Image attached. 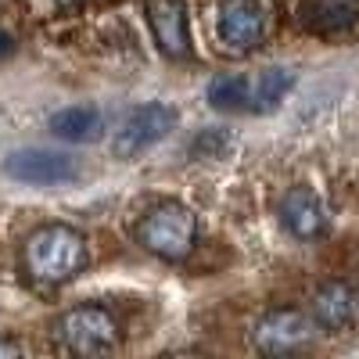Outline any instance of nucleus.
<instances>
[{"mask_svg":"<svg viewBox=\"0 0 359 359\" xmlns=\"http://www.w3.org/2000/svg\"><path fill=\"white\" fill-rule=\"evenodd\" d=\"M194 237H198V219L187 205H180V201H155L147 212L140 216L137 223V241L165 259V262H180V259H187L191 248H194Z\"/></svg>","mask_w":359,"mask_h":359,"instance_id":"nucleus-2","label":"nucleus"},{"mask_svg":"<svg viewBox=\"0 0 359 359\" xmlns=\"http://www.w3.org/2000/svg\"><path fill=\"white\" fill-rule=\"evenodd\" d=\"M147 25H151L155 43L165 57H172V62L191 57V25L184 0H147Z\"/></svg>","mask_w":359,"mask_h":359,"instance_id":"nucleus-9","label":"nucleus"},{"mask_svg":"<svg viewBox=\"0 0 359 359\" xmlns=\"http://www.w3.org/2000/svg\"><path fill=\"white\" fill-rule=\"evenodd\" d=\"M8 172L15 180H25V184H65V180H76L79 169L69 155H57V151H15L8 158Z\"/></svg>","mask_w":359,"mask_h":359,"instance_id":"nucleus-11","label":"nucleus"},{"mask_svg":"<svg viewBox=\"0 0 359 359\" xmlns=\"http://www.w3.org/2000/svg\"><path fill=\"white\" fill-rule=\"evenodd\" d=\"M54 341L76 355L108 352L118 341V320L104 306H72L54 320Z\"/></svg>","mask_w":359,"mask_h":359,"instance_id":"nucleus-4","label":"nucleus"},{"mask_svg":"<svg viewBox=\"0 0 359 359\" xmlns=\"http://www.w3.org/2000/svg\"><path fill=\"white\" fill-rule=\"evenodd\" d=\"M298 22L313 36H341L359 22V0H302Z\"/></svg>","mask_w":359,"mask_h":359,"instance_id":"nucleus-12","label":"nucleus"},{"mask_svg":"<svg viewBox=\"0 0 359 359\" xmlns=\"http://www.w3.org/2000/svg\"><path fill=\"white\" fill-rule=\"evenodd\" d=\"M86 259H90L86 237L65 223H47V226L29 233V241L22 245V266L36 284L72 280L76 273H83Z\"/></svg>","mask_w":359,"mask_h":359,"instance_id":"nucleus-1","label":"nucleus"},{"mask_svg":"<svg viewBox=\"0 0 359 359\" xmlns=\"http://www.w3.org/2000/svg\"><path fill=\"white\" fill-rule=\"evenodd\" d=\"M57 4H65V8H72V4H79V0H57Z\"/></svg>","mask_w":359,"mask_h":359,"instance_id":"nucleus-15","label":"nucleus"},{"mask_svg":"<svg viewBox=\"0 0 359 359\" xmlns=\"http://www.w3.org/2000/svg\"><path fill=\"white\" fill-rule=\"evenodd\" d=\"M316 320L306 316L302 309H269L252 331V341L259 352L269 355H284V352H298L316 338Z\"/></svg>","mask_w":359,"mask_h":359,"instance_id":"nucleus-6","label":"nucleus"},{"mask_svg":"<svg viewBox=\"0 0 359 359\" xmlns=\"http://www.w3.org/2000/svg\"><path fill=\"white\" fill-rule=\"evenodd\" d=\"M50 130L62 140H94L101 133V115L94 108H62L50 115Z\"/></svg>","mask_w":359,"mask_h":359,"instance_id":"nucleus-13","label":"nucleus"},{"mask_svg":"<svg viewBox=\"0 0 359 359\" xmlns=\"http://www.w3.org/2000/svg\"><path fill=\"white\" fill-rule=\"evenodd\" d=\"M266 36V4L262 0H219L216 4V40L233 50L245 54L255 50Z\"/></svg>","mask_w":359,"mask_h":359,"instance_id":"nucleus-5","label":"nucleus"},{"mask_svg":"<svg viewBox=\"0 0 359 359\" xmlns=\"http://www.w3.org/2000/svg\"><path fill=\"white\" fill-rule=\"evenodd\" d=\"M22 348L15 345V341H8V338H0V355H18Z\"/></svg>","mask_w":359,"mask_h":359,"instance_id":"nucleus-14","label":"nucleus"},{"mask_svg":"<svg viewBox=\"0 0 359 359\" xmlns=\"http://www.w3.org/2000/svg\"><path fill=\"white\" fill-rule=\"evenodd\" d=\"M172 130H176V108H169V104H140L123 118V126H118L115 155H123V158L140 155L144 147L158 144Z\"/></svg>","mask_w":359,"mask_h":359,"instance_id":"nucleus-7","label":"nucleus"},{"mask_svg":"<svg viewBox=\"0 0 359 359\" xmlns=\"http://www.w3.org/2000/svg\"><path fill=\"white\" fill-rule=\"evenodd\" d=\"M313 320L323 331H352L359 327V284L355 280H327L313 294Z\"/></svg>","mask_w":359,"mask_h":359,"instance_id":"nucleus-8","label":"nucleus"},{"mask_svg":"<svg viewBox=\"0 0 359 359\" xmlns=\"http://www.w3.org/2000/svg\"><path fill=\"white\" fill-rule=\"evenodd\" d=\"M277 216H280L284 230L294 233V237H302V241H316V237L327 233V205L309 187H291L280 198Z\"/></svg>","mask_w":359,"mask_h":359,"instance_id":"nucleus-10","label":"nucleus"},{"mask_svg":"<svg viewBox=\"0 0 359 359\" xmlns=\"http://www.w3.org/2000/svg\"><path fill=\"white\" fill-rule=\"evenodd\" d=\"M294 76L287 69H259L241 76H216L208 83V101L226 111H266L273 108L287 90Z\"/></svg>","mask_w":359,"mask_h":359,"instance_id":"nucleus-3","label":"nucleus"}]
</instances>
